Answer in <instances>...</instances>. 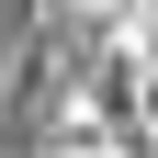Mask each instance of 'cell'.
<instances>
[{"label":"cell","mask_w":158,"mask_h":158,"mask_svg":"<svg viewBox=\"0 0 158 158\" xmlns=\"http://www.w3.org/2000/svg\"><path fill=\"white\" fill-rule=\"evenodd\" d=\"M79 158H102V147H79Z\"/></svg>","instance_id":"1"}]
</instances>
